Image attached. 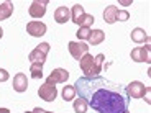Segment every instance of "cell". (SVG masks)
I'll return each instance as SVG.
<instances>
[{
  "mask_svg": "<svg viewBox=\"0 0 151 113\" xmlns=\"http://www.w3.org/2000/svg\"><path fill=\"white\" fill-rule=\"evenodd\" d=\"M79 66H81V71L86 77H95V75H100V71L95 67V59L92 54H84L79 61Z\"/></svg>",
  "mask_w": 151,
  "mask_h": 113,
  "instance_id": "cell-2",
  "label": "cell"
},
{
  "mask_svg": "<svg viewBox=\"0 0 151 113\" xmlns=\"http://www.w3.org/2000/svg\"><path fill=\"white\" fill-rule=\"evenodd\" d=\"M0 113H10V110L8 108H0Z\"/></svg>",
  "mask_w": 151,
  "mask_h": 113,
  "instance_id": "cell-27",
  "label": "cell"
},
{
  "mask_svg": "<svg viewBox=\"0 0 151 113\" xmlns=\"http://www.w3.org/2000/svg\"><path fill=\"white\" fill-rule=\"evenodd\" d=\"M68 46H69V53H71V56L76 61H81V57L84 54L89 53V44L84 41H71Z\"/></svg>",
  "mask_w": 151,
  "mask_h": 113,
  "instance_id": "cell-7",
  "label": "cell"
},
{
  "mask_svg": "<svg viewBox=\"0 0 151 113\" xmlns=\"http://www.w3.org/2000/svg\"><path fill=\"white\" fill-rule=\"evenodd\" d=\"M48 53H49V44L48 43H41V44H38L30 53L28 59L31 61V64H33V62H41V64H45Z\"/></svg>",
  "mask_w": 151,
  "mask_h": 113,
  "instance_id": "cell-5",
  "label": "cell"
},
{
  "mask_svg": "<svg viewBox=\"0 0 151 113\" xmlns=\"http://www.w3.org/2000/svg\"><path fill=\"white\" fill-rule=\"evenodd\" d=\"M76 94L97 113H125L128 112L130 98L125 87L105 79L102 75L79 77L74 84Z\"/></svg>",
  "mask_w": 151,
  "mask_h": 113,
  "instance_id": "cell-1",
  "label": "cell"
},
{
  "mask_svg": "<svg viewBox=\"0 0 151 113\" xmlns=\"http://www.w3.org/2000/svg\"><path fill=\"white\" fill-rule=\"evenodd\" d=\"M46 7H48V0H35L28 8V13L33 18H43L46 13Z\"/></svg>",
  "mask_w": 151,
  "mask_h": 113,
  "instance_id": "cell-8",
  "label": "cell"
},
{
  "mask_svg": "<svg viewBox=\"0 0 151 113\" xmlns=\"http://www.w3.org/2000/svg\"><path fill=\"white\" fill-rule=\"evenodd\" d=\"M54 20H56V23H59V25H64L66 21L71 20V10L66 8V7H58L56 11H54Z\"/></svg>",
  "mask_w": 151,
  "mask_h": 113,
  "instance_id": "cell-13",
  "label": "cell"
},
{
  "mask_svg": "<svg viewBox=\"0 0 151 113\" xmlns=\"http://www.w3.org/2000/svg\"><path fill=\"white\" fill-rule=\"evenodd\" d=\"M122 5L123 7H128V5H132V2H122Z\"/></svg>",
  "mask_w": 151,
  "mask_h": 113,
  "instance_id": "cell-28",
  "label": "cell"
},
{
  "mask_svg": "<svg viewBox=\"0 0 151 113\" xmlns=\"http://www.w3.org/2000/svg\"><path fill=\"white\" fill-rule=\"evenodd\" d=\"M38 95H40V98L45 100V102H53V100H56V97H58L56 84L46 80V82L38 89Z\"/></svg>",
  "mask_w": 151,
  "mask_h": 113,
  "instance_id": "cell-4",
  "label": "cell"
},
{
  "mask_svg": "<svg viewBox=\"0 0 151 113\" xmlns=\"http://www.w3.org/2000/svg\"><path fill=\"white\" fill-rule=\"evenodd\" d=\"M61 95H63V98H64L66 102H69V100H74V97H76V89H74V85H66V87H63V92H61Z\"/></svg>",
  "mask_w": 151,
  "mask_h": 113,
  "instance_id": "cell-19",
  "label": "cell"
},
{
  "mask_svg": "<svg viewBox=\"0 0 151 113\" xmlns=\"http://www.w3.org/2000/svg\"><path fill=\"white\" fill-rule=\"evenodd\" d=\"M117 11H118V8L115 5H109L105 8V11H104V20H105V23L112 25V23L117 21Z\"/></svg>",
  "mask_w": 151,
  "mask_h": 113,
  "instance_id": "cell-16",
  "label": "cell"
},
{
  "mask_svg": "<svg viewBox=\"0 0 151 113\" xmlns=\"http://www.w3.org/2000/svg\"><path fill=\"white\" fill-rule=\"evenodd\" d=\"M33 113H53V112H48V110H43L40 107H36V108H33Z\"/></svg>",
  "mask_w": 151,
  "mask_h": 113,
  "instance_id": "cell-26",
  "label": "cell"
},
{
  "mask_svg": "<svg viewBox=\"0 0 151 113\" xmlns=\"http://www.w3.org/2000/svg\"><path fill=\"white\" fill-rule=\"evenodd\" d=\"M130 38H132V41L136 43V44H141V43L148 44V41H150V36H148V33L143 28H135V30L130 33Z\"/></svg>",
  "mask_w": 151,
  "mask_h": 113,
  "instance_id": "cell-12",
  "label": "cell"
},
{
  "mask_svg": "<svg viewBox=\"0 0 151 113\" xmlns=\"http://www.w3.org/2000/svg\"><path fill=\"white\" fill-rule=\"evenodd\" d=\"M30 74L33 79H41L43 77V64L41 62H33L30 66Z\"/></svg>",
  "mask_w": 151,
  "mask_h": 113,
  "instance_id": "cell-18",
  "label": "cell"
},
{
  "mask_svg": "<svg viewBox=\"0 0 151 113\" xmlns=\"http://www.w3.org/2000/svg\"><path fill=\"white\" fill-rule=\"evenodd\" d=\"M94 16L89 15V13H86V15L82 16V20L79 21V26H84V28H91L92 26V23H94Z\"/></svg>",
  "mask_w": 151,
  "mask_h": 113,
  "instance_id": "cell-22",
  "label": "cell"
},
{
  "mask_svg": "<svg viewBox=\"0 0 151 113\" xmlns=\"http://www.w3.org/2000/svg\"><path fill=\"white\" fill-rule=\"evenodd\" d=\"M125 113H130V112H125Z\"/></svg>",
  "mask_w": 151,
  "mask_h": 113,
  "instance_id": "cell-31",
  "label": "cell"
},
{
  "mask_svg": "<svg viewBox=\"0 0 151 113\" xmlns=\"http://www.w3.org/2000/svg\"><path fill=\"white\" fill-rule=\"evenodd\" d=\"M104 39H105V33H104L102 30H91V34H89V44L92 46H97L100 44V43H104Z\"/></svg>",
  "mask_w": 151,
  "mask_h": 113,
  "instance_id": "cell-14",
  "label": "cell"
},
{
  "mask_svg": "<svg viewBox=\"0 0 151 113\" xmlns=\"http://www.w3.org/2000/svg\"><path fill=\"white\" fill-rule=\"evenodd\" d=\"M27 89H28L27 75L23 74V72H18V74L13 77V90L18 92V94H23V92H27Z\"/></svg>",
  "mask_w": 151,
  "mask_h": 113,
  "instance_id": "cell-11",
  "label": "cell"
},
{
  "mask_svg": "<svg viewBox=\"0 0 151 113\" xmlns=\"http://www.w3.org/2000/svg\"><path fill=\"white\" fill-rule=\"evenodd\" d=\"M46 25L43 21H30L27 25V31H28V34H31V36H35V38H40V36H43V34L46 33Z\"/></svg>",
  "mask_w": 151,
  "mask_h": 113,
  "instance_id": "cell-10",
  "label": "cell"
},
{
  "mask_svg": "<svg viewBox=\"0 0 151 113\" xmlns=\"http://www.w3.org/2000/svg\"><path fill=\"white\" fill-rule=\"evenodd\" d=\"M25 113H33V112H25Z\"/></svg>",
  "mask_w": 151,
  "mask_h": 113,
  "instance_id": "cell-30",
  "label": "cell"
},
{
  "mask_svg": "<svg viewBox=\"0 0 151 113\" xmlns=\"http://www.w3.org/2000/svg\"><path fill=\"white\" fill-rule=\"evenodd\" d=\"M89 34H91V28H84V26H79V30H77V33H76V36L79 38L81 41H87V39H89Z\"/></svg>",
  "mask_w": 151,
  "mask_h": 113,
  "instance_id": "cell-21",
  "label": "cell"
},
{
  "mask_svg": "<svg viewBox=\"0 0 151 113\" xmlns=\"http://www.w3.org/2000/svg\"><path fill=\"white\" fill-rule=\"evenodd\" d=\"M84 15H86V11H84V7L81 4H76L74 7L71 8V20L76 25H79V21L82 20Z\"/></svg>",
  "mask_w": 151,
  "mask_h": 113,
  "instance_id": "cell-15",
  "label": "cell"
},
{
  "mask_svg": "<svg viewBox=\"0 0 151 113\" xmlns=\"http://www.w3.org/2000/svg\"><path fill=\"white\" fill-rule=\"evenodd\" d=\"M68 79H69V72L66 71V69L58 67V69H54V71H51V74L48 75L46 80H49V82H53V84H66Z\"/></svg>",
  "mask_w": 151,
  "mask_h": 113,
  "instance_id": "cell-9",
  "label": "cell"
},
{
  "mask_svg": "<svg viewBox=\"0 0 151 113\" xmlns=\"http://www.w3.org/2000/svg\"><path fill=\"white\" fill-rule=\"evenodd\" d=\"M132 61L135 62H150L151 59V49H150V44H145V46H140V48H135L132 49Z\"/></svg>",
  "mask_w": 151,
  "mask_h": 113,
  "instance_id": "cell-6",
  "label": "cell"
},
{
  "mask_svg": "<svg viewBox=\"0 0 151 113\" xmlns=\"http://www.w3.org/2000/svg\"><path fill=\"white\" fill-rule=\"evenodd\" d=\"M8 77H10V75H8V72L5 71V69H0V82H7Z\"/></svg>",
  "mask_w": 151,
  "mask_h": 113,
  "instance_id": "cell-25",
  "label": "cell"
},
{
  "mask_svg": "<svg viewBox=\"0 0 151 113\" xmlns=\"http://www.w3.org/2000/svg\"><path fill=\"white\" fill-rule=\"evenodd\" d=\"M130 13L127 10H118L117 11V21H128Z\"/></svg>",
  "mask_w": 151,
  "mask_h": 113,
  "instance_id": "cell-23",
  "label": "cell"
},
{
  "mask_svg": "<svg viewBox=\"0 0 151 113\" xmlns=\"http://www.w3.org/2000/svg\"><path fill=\"white\" fill-rule=\"evenodd\" d=\"M74 112L76 113H86L87 108H89V105H87V102L84 100V98H77V100H74Z\"/></svg>",
  "mask_w": 151,
  "mask_h": 113,
  "instance_id": "cell-20",
  "label": "cell"
},
{
  "mask_svg": "<svg viewBox=\"0 0 151 113\" xmlns=\"http://www.w3.org/2000/svg\"><path fill=\"white\" fill-rule=\"evenodd\" d=\"M12 15H13V4L12 2L0 4V21L2 20H8Z\"/></svg>",
  "mask_w": 151,
  "mask_h": 113,
  "instance_id": "cell-17",
  "label": "cell"
},
{
  "mask_svg": "<svg viewBox=\"0 0 151 113\" xmlns=\"http://www.w3.org/2000/svg\"><path fill=\"white\" fill-rule=\"evenodd\" d=\"M2 36H4V30H2V26H0V39H2Z\"/></svg>",
  "mask_w": 151,
  "mask_h": 113,
  "instance_id": "cell-29",
  "label": "cell"
},
{
  "mask_svg": "<svg viewBox=\"0 0 151 113\" xmlns=\"http://www.w3.org/2000/svg\"><path fill=\"white\" fill-rule=\"evenodd\" d=\"M125 92H127L128 98H143L148 95L150 89L143 82H140V80H133V82H130L128 85L125 87Z\"/></svg>",
  "mask_w": 151,
  "mask_h": 113,
  "instance_id": "cell-3",
  "label": "cell"
},
{
  "mask_svg": "<svg viewBox=\"0 0 151 113\" xmlns=\"http://www.w3.org/2000/svg\"><path fill=\"white\" fill-rule=\"evenodd\" d=\"M94 59H95V67L102 72V64H104V59H105V56H104V54H97V56H94Z\"/></svg>",
  "mask_w": 151,
  "mask_h": 113,
  "instance_id": "cell-24",
  "label": "cell"
}]
</instances>
